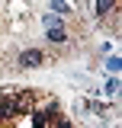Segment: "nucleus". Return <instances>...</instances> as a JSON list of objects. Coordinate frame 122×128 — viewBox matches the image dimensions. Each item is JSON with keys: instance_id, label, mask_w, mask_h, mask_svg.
<instances>
[{"instance_id": "1", "label": "nucleus", "mask_w": 122, "mask_h": 128, "mask_svg": "<svg viewBox=\"0 0 122 128\" xmlns=\"http://www.w3.org/2000/svg\"><path fill=\"white\" fill-rule=\"evenodd\" d=\"M32 106L29 93H3L0 96V118L3 115H16V112H26Z\"/></svg>"}, {"instance_id": "2", "label": "nucleus", "mask_w": 122, "mask_h": 128, "mask_svg": "<svg viewBox=\"0 0 122 128\" xmlns=\"http://www.w3.org/2000/svg\"><path fill=\"white\" fill-rule=\"evenodd\" d=\"M42 61H45V54H42L39 48H26V51L19 54V64H23V67H42Z\"/></svg>"}, {"instance_id": "3", "label": "nucleus", "mask_w": 122, "mask_h": 128, "mask_svg": "<svg viewBox=\"0 0 122 128\" xmlns=\"http://www.w3.org/2000/svg\"><path fill=\"white\" fill-rule=\"evenodd\" d=\"M48 38H51V42H58V45H64V42H68L64 26H48Z\"/></svg>"}, {"instance_id": "4", "label": "nucleus", "mask_w": 122, "mask_h": 128, "mask_svg": "<svg viewBox=\"0 0 122 128\" xmlns=\"http://www.w3.org/2000/svg\"><path fill=\"white\" fill-rule=\"evenodd\" d=\"M112 10V0H96V16H106Z\"/></svg>"}, {"instance_id": "5", "label": "nucleus", "mask_w": 122, "mask_h": 128, "mask_svg": "<svg viewBox=\"0 0 122 128\" xmlns=\"http://www.w3.org/2000/svg\"><path fill=\"white\" fill-rule=\"evenodd\" d=\"M45 26H61V16L58 13H48L45 16Z\"/></svg>"}, {"instance_id": "6", "label": "nucleus", "mask_w": 122, "mask_h": 128, "mask_svg": "<svg viewBox=\"0 0 122 128\" xmlns=\"http://www.w3.org/2000/svg\"><path fill=\"white\" fill-rule=\"evenodd\" d=\"M51 10H58V13H68V3H64V0H51Z\"/></svg>"}]
</instances>
